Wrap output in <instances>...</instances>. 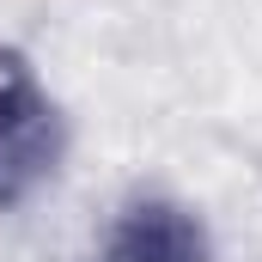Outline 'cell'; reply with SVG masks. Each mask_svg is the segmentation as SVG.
Here are the masks:
<instances>
[{"mask_svg":"<svg viewBox=\"0 0 262 262\" xmlns=\"http://www.w3.org/2000/svg\"><path fill=\"white\" fill-rule=\"evenodd\" d=\"M104 262H207V238L183 207L134 201L104 244Z\"/></svg>","mask_w":262,"mask_h":262,"instance_id":"cell-2","label":"cell"},{"mask_svg":"<svg viewBox=\"0 0 262 262\" xmlns=\"http://www.w3.org/2000/svg\"><path fill=\"white\" fill-rule=\"evenodd\" d=\"M61 159V116L25 61H0V207L25 201Z\"/></svg>","mask_w":262,"mask_h":262,"instance_id":"cell-1","label":"cell"}]
</instances>
